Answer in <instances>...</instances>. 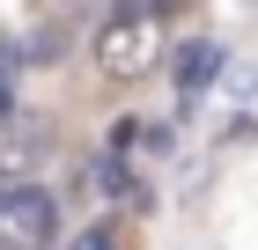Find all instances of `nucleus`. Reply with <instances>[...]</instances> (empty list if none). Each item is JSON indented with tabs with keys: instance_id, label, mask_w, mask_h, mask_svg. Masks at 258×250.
<instances>
[{
	"instance_id": "nucleus-5",
	"label": "nucleus",
	"mask_w": 258,
	"mask_h": 250,
	"mask_svg": "<svg viewBox=\"0 0 258 250\" xmlns=\"http://www.w3.org/2000/svg\"><path fill=\"white\" fill-rule=\"evenodd\" d=\"M74 250H111V235H103V228H89V235H81Z\"/></svg>"
},
{
	"instance_id": "nucleus-4",
	"label": "nucleus",
	"mask_w": 258,
	"mask_h": 250,
	"mask_svg": "<svg viewBox=\"0 0 258 250\" xmlns=\"http://www.w3.org/2000/svg\"><path fill=\"white\" fill-rule=\"evenodd\" d=\"M221 66V52L214 44H184V59H177V74H184V89H207V74Z\"/></svg>"
},
{
	"instance_id": "nucleus-3",
	"label": "nucleus",
	"mask_w": 258,
	"mask_h": 250,
	"mask_svg": "<svg viewBox=\"0 0 258 250\" xmlns=\"http://www.w3.org/2000/svg\"><path fill=\"white\" fill-rule=\"evenodd\" d=\"M30 154H37V133H30V125H22V118H8V125H0V192H15V184H30Z\"/></svg>"
},
{
	"instance_id": "nucleus-1",
	"label": "nucleus",
	"mask_w": 258,
	"mask_h": 250,
	"mask_svg": "<svg viewBox=\"0 0 258 250\" xmlns=\"http://www.w3.org/2000/svg\"><path fill=\"white\" fill-rule=\"evenodd\" d=\"M162 59V8H140V0H125V8H111L96 30V74L103 81H148Z\"/></svg>"
},
{
	"instance_id": "nucleus-2",
	"label": "nucleus",
	"mask_w": 258,
	"mask_h": 250,
	"mask_svg": "<svg viewBox=\"0 0 258 250\" xmlns=\"http://www.w3.org/2000/svg\"><path fill=\"white\" fill-rule=\"evenodd\" d=\"M59 243V199L44 184L0 192V250H52Z\"/></svg>"
}]
</instances>
